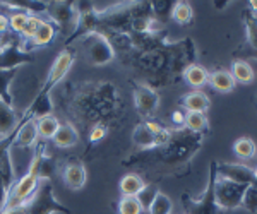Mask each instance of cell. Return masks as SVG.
<instances>
[{
  "label": "cell",
  "mask_w": 257,
  "mask_h": 214,
  "mask_svg": "<svg viewBox=\"0 0 257 214\" xmlns=\"http://www.w3.org/2000/svg\"><path fill=\"white\" fill-rule=\"evenodd\" d=\"M52 141L57 147L67 149V147H72L79 142V134H77L76 127H74L72 123H62L60 129L57 130L55 137H53Z\"/></svg>",
  "instance_id": "obj_15"
},
{
  "label": "cell",
  "mask_w": 257,
  "mask_h": 214,
  "mask_svg": "<svg viewBox=\"0 0 257 214\" xmlns=\"http://www.w3.org/2000/svg\"><path fill=\"white\" fill-rule=\"evenodd\" d=\"M247 35L250 45L257 48V19L252 18V16H247Z\"/></svg>",
  "instance_id": "obj_32"
},
{
  "label": "cell",
  "mask_w": 257,
  "mask_h": 214,
  "mask_svg": "<svg viewBox=\"0 0 257 214\" xmlns=\"http://www.w3.org/2000/svg\"><path fill=\"white\" fill-rule=\"evenodd\" d=\"M38 187H40L38 173L33 168H28L26 173L21 176L19 180H16L14 185L11 187L2 211L4 209H14V207H21V205H28L31 197L38 190Z\"/></svg>",
  "instance_id": "obj_3"
},
{
  "label": "cell",
  "mask_w": 257,
  "mask_h": 214,
  "mask_svg": "<svg viewBox=\"0 0 257 214\" xmlns=\"http://www.w3.org/2000/svg\"><path fill=\"white\" fill-rule=\"evenodd\" d=\"M242 207L247 209L248 212H257V187L248 185L245 188V194L242 199Z\"/></svg>",
  "instance_id": "obj_30"
},
{
  "label": "cell",
  "mask_w": 257,
  "mask_h": 214,
  "mask_svg": "<svg viewBox=\"0 0 257 214\" xmlns=\"http://www.w3.org/2000/svg\"><path fill=\"white\" fill-rule=\"evenodd\" d=\"M144 180L136 173H128L120 180V192L123 197H136L144 188Z\"/></svg>",
  "instance_id": "obj_21"
},
{
  "label": "cell",
  "mask_w": 257,
  "mask_h": 214,
  "mask_svg": "<svg viewBox=\"0 0 257 214\" xmlns=\"http://www.w3.org/2000/svg\"><path fill=\"white\" fill-rule=\"evenodd\" d=\"M31 14H28V12H23V11H18L14 12V14L9 16V28L14 33H18V35H21L24 30V26H26L28 19H30Z\"/></svg>",
  "instance_id": "obj_29"
},
{
  "label": "cell",
  "mask_w": 257,
  "mask_h": 214,
  "mask_svg": "<svg viewBox=\"0 0 257 214\" xmlns=\"http://www.w3.org/2000/svg\"><path fill=\"white\" fill-rule=\"evenodd\" d=\"M41 18H38V16H30V19H28L26 26H24L23 33H21V36H24V40H33L36 35V31H38L40 24H41Z\"/></svg>",
  "instance_id": "obj_31"
},
{
  "label": "cell",
  "mask_w": 257,
  "mask_h": 214,
  "mask_svg": "<svg viewBox=\"0 0 257 214\" xmlns=\"http://www.w3.org/2000/svg\"><path fill=\"white\" fill-rule=\"evenodd\" d=\"M185 125L192 132H202L208 129V117H206V113L189 112L185 115Z\"/></svg>",
  "instance_id": "obj_26"
},
{
  "label": "cell",
  "mask_w": 257,
  "mask_h": 214,
  "mask_svg": "<svg viewBox=\"0 0 257 214\" xmlns=\"http://www.w3.org/2000/svg\"><path fill=\"white\" fill-rule=\"evenodd\" d=\"M118 214H143L139 200L136 197H123L118 202Z\"/></svg>",
  "instance_id": "obj_28"
},
{
  "label": "cell",
  "mask_w": 257,
  "mask_h": 214,
  "mask_svg": "<svg viewBox=\"0 0 257 214\" xmlns=\"http://www.w3.org/2000/svg\"><path fill=\"white\" fill-rule=\"evenodd\" d=\"M74 65V53L70 50H64L59 53V57L53 62V65L50 67V72L47 76L43 88L38 93L40 96H52V91L59 82L67 76V72L70 71V67Z\"/></svg>",
  "instance_id": "obj_7"
},
{
  "label": "cell",
  "mask_w": 257,
  "mask_h": 214,
  "mask_svg": "<svg viewBox=\"0 0 257 214\" xmlns=\"http://www.w3.org/2000/svg\"><path fill=\"white\" fill-rule=\"evenodd\" d=\"M7 30H9V18L0 14V35H6Z\"/></svg>",
  "instance_id": "obj_34"
},
{
  "label": "cell",
  "mask_w": 257,
  "mask_h": 214,
  "mask_svg": "<svg viewBox=\"0 0 257 214\" xmlns=\"http://www.w3.org/2000/svg\"><path fill=\"white\" fill-rule=\"evenodd\" d=\"M172 212H173V200L167 194L160 192L156 195L151 209H149V214H172Z\"/></svg>",
  "instance_id": "obj_27"
},
{
  "label": "cell",
  "mask_w": 257,
  "mask_h": 214,
  "mask_svg": "<svg viewBox=\"0 0 257 214\" xmlns=\"http://www.w3.org/2000/svg\"><path fill=\"white\" fill-rule=\"evenodd\" d=\"M254 185H255V187H257V168H255V170H254Z\"/></svg>",
  "instance_id": "obj_37"
},
{
  "label": "cell",
  "mask_w": 257,
  "mask_h": 214,
  "mask_svg": "<svg viewBox=\"0 0 257 214\" xmlns=\"http://www.w3.org/2000/svg\"><path fill=\"white\" fill-rule=\"evenodd\" d=\"M21 123V117L14 112L12 106L0 101V137H7L14 132Z\"/></svg>",
  "instance_id": "obj_13"
},
{
  "label": "cell",
  "mask_w": 257,
  "mask_h": 214,
  "mask_svg": "<svg viewBox=\"0 0 257 214\" xmlns=\"http://www.w3.org/2000/svg\"><path fill=\"white\" fill-rule=\"evenodd\" d=\"M248 185H240L223 176L213 180V200L214 205L221 211H235L242 207V199Z\"/></svg>",
  "instance_id": "obj_2"
},
{
  "label": "cell",
  "mask_w": 257,
  "mask_h": 214,
  "mask_svg": "<svg viewBox=\"0 0 257 214\" xmlns=\"http://www.w3.org/2000/svg\"><path fill=\"white\" fill-rule=\"evenodd\" d=\"M70 214V211L64 204H60L53 195V187L48 182H40L38 190L31 197L26 205V214Z\"/></svg>",
  "instance_id": "obj_4"
},
{
  "label": "cell",
  "mask_w": 257,
  "mask_h": 214,
  "mask_svg": "<svg viewBox=\"0 0 257 214\" xmlns=\"http://www.w3.org/2000/svg\"><path fill=\"white\" fill-rule=\"evenodd\" d=\"M184 79L187 81L189 86L196 88V91H197L199 88H202L204 84H208L209 72L206 71V67H202V65L192 64V65H189V67L184 71Z\"/></svg>",
  "instance_id": "obj_17"
},
{
  "label": "cell",
  "mask_w": 257,
  "mask_h": 214,
  "mask_svg": "<svg viewBox=\"0 0 257 214\" xmlns=\"http://www.w3.org/2000/svg\"><path fill=\"white\" fill-rule=\"evenodd\" d=\"M106 135V127L101 125V123H98V125H94L93 129H91V134H89V141L91 142H99L103 137Z\"/></svg>",
  "instance_id": "obj_33"
},
{
  "label": "cell",
  "mask_w": 257,
  "mask_h": 214,
  "mask_svg": "<svg viewBox=\"0 0 257 214\" xmlns=\"http://www.w3.org/2000/svg\"><path fill=\"white\" fill-rule=\"evenodd\" d=\"M134 103L141 117L149 118L160 108V94L146 84L134 86Z\"/></svg>",
  "instance_id": "obj_9"
},
{
  "label": "cell",
  "mask_w": 257,
  "mask_h": 214,
  "mask_svg": "<svg viewBox=\"0 0 257 214\" xmlns=\"http://www.w3.org/2000/svg\"><path fill=\"white\" fill-rule=\"evenodd\" d=\"M209 98L206 93L202 91H192L187 93L182 98V106L187 112H197V113H206L209 110Z\"/></svg>",
  "instance_id": "obj_14"
},
{
  "label": "cell",
  "mask_w": 257,
  "mask_h": 214,
  "mask_svg": "<svg viewBox=\"0 0 257 214\" xmlns=\"http://www.w3.org/2000/svg\"><path fill=\"white\" fill-rule=\"evenodd\" d=\"M231 76L235 82H242V84H252L255 79V72L250 67V64L245 60H235L231 64Z\"/></svg>",
  "instance_id": "obj_19"
},
{
  "label": "cell",
  "mask_w": 257,
  "mask_h": 214,
  "mask_svg": "<svg viewBox=\"0 0 257 214\" xmlns=\"http://www.w3.org/2000/svg\"><path fill=\"white\" fill-rule=\"evenodd\" d=\"M172 18L175 23L178 24H189L190 21H192V7H190V4L187 2H177L175 6L172 7Z\"/></svg>",
  "instance_id": "obj_25"
},
{
  "label": "cell",
  "mask_w": 257,
  "mask_h": 214,
  "mask_svg": "<svg viewBox=\"0 0 257 214\" xmlns=\"http://www.w3.org/2000/svg\"><path fill=\"white\" fill-rule=\"evenodd\" d=\"M255 101H257V98H255Z\"/></svg>",
  "instance_id": "obj_39"
},
{
  "label": "cell",
  "mask_w": 257,
  "mask_h": 214,
  "mask_svg": "<svg viewBox=\"0 0 257 214\" xmlns=\"http://www.w3.org/2000/svg\"><path fill=\"white\" fill-rule=\"evenodd\" d=\"M62 180H64L65 187L69 190H81L82 187L88 182V171L86 166L79 161L69 163L62 170Z\"/></svg>",
  "instance_id": "obj_11"
},
{
  "label": "cell",
  "mask_w": 257,
  "mask_h": 214,
  "mask_svg": "<svg viewBox=\"0 0 257 214\" xmlns=\"http://www.w3.org/2000/svg\"><path fill=\"white\" fill-rule=\"evenodd\" d=\"M55 35H57L55 26H53L50 21L43 19L40 24V28H38V31H36L35 38H33L31 41H33L35 47H48V45L55 40Z\"/></svg>",
  "instance_id": "obj_22"
},
{
  "label": "cell",
  "mask_w": 257,
  "mask_h": 214,
  "mask_svg": "<svg viewBox=\"0 0 257 214\" xmlns=\"http://www.w3.org/2000/svg\"><path fill=\"white\" fill-rule=\"evenodd\" d=\"M172 139L170 130L163 129L161 125L155 122H144L134 129L132 134V141L136 146L143 147V149H149V147H156L161 144H167Z\"/></svg>",
  "instance_id": "obj_6"
},
{
  "label": "cell",
  "mask_w": 257,
  "mask_h": 214,
  "mask_svg": "<svg viewBox=\"0 0 257 214\" xmlns=\"http://www.w3.org/2000/svg\"><path fill=\"white\" fill-rule=\"evenodd\" d=\"M36 122V129H38V137H41L43 141H52L55 137L57 130L60 129L62 123L59 122V118L48 115V117H41Z\"/></svg>",
  "instance_id": "obj_18"
},
{
  "label": "cell",
  "mask_w": 257,
  "mask_h": 214,
  "mask_svg": "<svg viewBox=\"0 0 257 214\" xmlns=\"http://www.w3.org/2000/svg\"><path fill=\"white\" fill-rule=\"evenodd\" d=\"M233 153L238 156L240 159H252L257 153L255 142L250 137H238L233 142Z\"/></svg>",
  "instance_id": "obj_24"
},
{
  "label": "cell",
  "mask_w": 257,
  "mask_h": 214,
  "mask_svg": "<svg viewBox=\"0 0 257 214\" xmlns=\"http://www.w3.org/2000/svg\"><path fill=\"white\" fill-rule=\"evenodd\" d=\"M36 141H38L36 122L33 120V118H26L23 115V117H21V125H19L18 135H16L14 142H12V149H14V147H19V149L31 147V146H35Z\"/></svg>",
  "instance_id": "obj_12"
},
{
  "label": "cell",
  "mask_w": 257,
  "mask_h": 214,
  "mask_svg": "<svg viewBox=\"0 0 257 214\" xmlns=\"http://www.w3.org/2000/svg\"><path fill=\"white\" fill-rule=\"evenodd\" d=\"M218 176L240 185H254V170L242 163H221L218 168Z\"/></svg>",
  "instance_id": "obj_10"
},
{
  "label": "cell",
  "mask_w": 257,
  "mask_h": 214,
  "mask_svg": "<svg viewBox=\"0 0 257 214\" xmlns=\"http://www.w3.org/2000/svg\"><path fill=\"white\" fill-rule=\"evenodd\" d=\"M47 14L53 26L59 28L62 35H69V38L74 35L79 21L77 7L70 2H50L47 4Z\"/></svg>",
  "instance_id": "obj_5"
},
{
  "label": "cell",
  "mask_w": 257,
  "mask_h": 214,
  "mask_svg": "<svg viewBox=\"0 0 257 214\" xmlns=\"http://www.w3.org/2000/svg\"><path fill=\"white\" fill-rule=\"evenodd\" d=\"M248 4H250V9L254 12H257V0H250Z\"/></svg>",
  "instance_id": "obj_36"
},
{
  "label": "cell",
  "mask_w": 257,
  "mask_h": 214,
  "mask_svg": "<svg viewBox=\"0 0 257 214\" xmlns=\"http://www.w3.org/2000/svg\"><path fill=\"white\" fill-rule=\"evenodd\" d=\"M158 194H160V187L156 183L144 185L143 190L136 195V199L139 200L141 207H143V212H149V209H151V205H153V202H155V199Z\"/></svg>",
  "instance_id": "obj_23"
},
{
  "label": "cell",
  "mask_w": 257,
  "mask_h": 214,
  "mask_svg": "<svg viewBox=\"0 0 257 214\" xmlns=\"http://www.w3.org/2000/svg\"><path fill=\"white\" fill-rule=\"evenodd\" d=\"M172 120L173 123H177V125H185V115L182 112H173Z\"/></svg>",
  "instance_id": "obj_35"
},
{
  "label": "cell",
  "mask_w": 257,
  "mask_h": 214,
  "mask_svg": "<svg viewBox=\"0 0 257 214\" xmlns=\"http://www.w3.org/2000/svg\"><path fill=\"white\" fill-rule=\"evenodd\" d=\"M208 82L211 84V88L216 89L218 93H231L235 89V86H237V82H235L231 72L225 71V69L216 71V72H211Z\"/></svg>",
  "instance_id": "obj_16"
},
{
  "label": "cell",
  "mask_w": 257,
  "mask_h": 214,
  "mask_svg": "<svg viewBox=\"0 0 257 214\" xmlns=\"http://www.w3.org/2000/svg\"><path fill=\"white\" fill-rule=\"evenodd\" d=\"M2 41H4V35H0V45H2Z\"/></svg>",
  "instance_id": "obj_38"
},
{
  "label": "cell",
  "mask_w": 257,
  "mask_h": 214,
  "mask_svg": "<svg viewBox=\"0 0 257 214\" xmlns=\"http://www.w3.org/2000/svg\"><path fill=\"white\" fill-rule=\"evenodd\" d=\"M33 62H35L33 55L24 52L18 41H7V43L0 45V69L2 71H14L21 65L33 64Z\"/></svg>",
  "instance_id": "obj_8"
},
{
  "label": "cell",
  "mask_w": 257,
  "mask_h": 214,
  "mask_svg": "<svg viewBox=\"0 0 257 214\" xmlns=\"http://www.w3.org/2000/svg\"><path fill=\"white\" fill-rule=\"evenodd\" d=\"M82 57L89 65H106L115 59V48L103 33L93 31L82 36Z\"/></svg>",
  "instance_id": "obj_1"
},
{
  "label": "cell",
  "mask_w": 257,
  "mask_h": 214,
  "mask_svg": "<svg viewBox=\"0 0 257 214\" xmlns=\"http://www.w3.org/2000/svg\"><path fill=\"white\" fill-rule=\"evenodd\" d=\"M16 76H18V69H14V71H2L0 69V101L6 103L7 106H12V108H14V98L11 93V84Z\"/></svg>",
  "instance_id": "obj_20"
}]
</instances>
